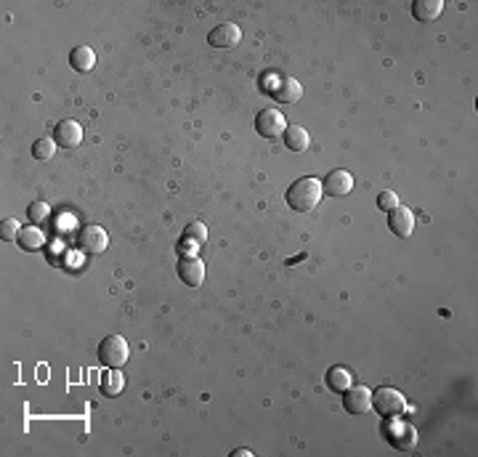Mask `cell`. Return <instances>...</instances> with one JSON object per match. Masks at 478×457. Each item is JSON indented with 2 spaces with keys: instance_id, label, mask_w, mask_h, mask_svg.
Returning a JSON list of instances; mask_svg holds the SVG:
<instances>
[{
  "instance_id": "cell-11",
  "label": "cell",
  "mask_w": 478,
  "mask_h": 457,
  "mask_svg": "<svg viewBox=\"0 0 478 457\" xmlns=\"http://www.w3.org/2000/svg\"><path fill=\"white\" fill-rule=\"evenodd\" d=\"M239 40H242V32H239L237 25H228V22H224V25H218L207 35V43L213 46V49H234V46H239Z\"/></svg>"
},
{
  "instance_id": "cell-19",
  "label": "cell",
  "mask_w": 478,
  "mask_h": 457,
  "mask_svg": "<svg viewBox=\"0 0 478 457\" xmlns=\"http://www.w3.org/2000/svg\"><path fill=\"white\" fill-rule=\"evenodd\" d=\"M205 240H207V228H205V224H189L186 226V234H183V247H189L186 250V255H194V250L200 247V245H205Z\"/></svg>"
},
{
  "instance_id": "cell-7",
  "label": "cell",
  "mask_w": 478,
  "mask_h": 457,
  "mask_svg": "<svg viewBox=\"0 0 478 457\" xmlns=\"http://www.w3.org/2000/svg\"><path fill=\"white\" fill-rule=\"evenodd\" d=\"M351 189H354V176L343 168L330 170L322 181V192L330 194V197H346V194H351Z\"/></svg>"
},
{
  "instance_id": "cell-17",
  "label": "cell",
  "mask_w": 478,
  "mask_h": 457,
  "mask_svg": "<svg viewBox=\"0 0 478 457\" xmlns=\"http://www.w3.org/2000/svg\"><path fill=\"white\" fill-rule=\"evenodd\" d=\"M125 388V375L119 373V367H112L107 375H101V394L104 397H117Z\"/></svg>"
},
{
  "instance_id": "cell-14",
  "label": "cell",
  "mask_w": 478,
  "mask_h": 457,
  "mask_svg": "<svg viewBox=\"0 0 478 457\" xmlns=\"http://www.w3.org/2000/svg\"><path fill=\"white\" fill-rule=\"evenodd\" d=\"M282 141L290 152H306L311 146V136L303 125H287V131L282 133Z\"/></svg>"
},
{
  "instance_id": "cell-3",
  "label": "cell",
  "mask_w": 478,
  "mask_h": 457,
  "mask_svg": "<svg viewBox=\"0 0 478 457\" xmlns=\"http://www.w3.org/2000/svg\"><path fill=\"white\" fill-rule=\"evenodd\" d=\"M372 407L377 409L382 418H396L406 409V399L396 388H377L372 394Z\"/></svg>"
},
{
  "instance_id": "cell-8",
  "label": "cell",
  "mask_w": 478,
  "mask_h": 457,
  "mask_svg": "<svg viewBox=\"0 0 478 457\" xmlns=\"http://www.w3.org/2000/svg\"><path fill=\"white\" fill-rule=\"evenodd\" d=\"M343 407L351 415H364L372 409V391L367 385H351L346 394H343Z\"/></svg>"
},
{
  "instance_id": "cell-18",
  "label": "cell",
  "mask_w": 478,
  "mask_h": 457,
  "mask_svg": "<svg viewBox=\"0 0 478 457\" xmlns=\"http://www.w3.org/2000/svg\"><path fill=\"white\" fill-rule=\"evenodd\" d=\"M327 385H330L332 391H337V394H346L348 388L354 385V375H351V370H346V367H332V370L327 373Z\"/></svg>"
},
{
  "instance_id": "cell-6",
  "label": "cell",
  "mask_w": 478,
  "mask_h": 457,
  "mask_svg": "<svg viewBox=\"0 0 478 457\" xmlns=\"http://www.w3.org/2000/svg\"><path fill=\"white\" fill-rule=\"evenodd\" d=\"M176 271H179L181 282L189 285V288H200L205 282V264L197 255H183L179 266H176Z\"/></svg>"
},
{
  "instance_id": "cell-24",
  "label": "cell",
  "mask_w": 478,
  "mask_h": 457,
  "mask_svg": "<svg viewBox=\"0 0 478 457\" xmlns=\"http://www.w3.org/2000/svg\"><path fill=\"white\" fill-rule=\"evenodd\" d=\"M377 207H380L382 213H391L394 207H399V194L391 192V189L380 192V194H377Z\"/></svg>"
},
{
  "instance_id": "cell-12",
  "label": "cell",
  "mask_w": 478,
  "mask_h": 457,
  "mask_svg": "<svg viewBox=\"0 0 478 457\" xmlns=\"http://www.w3.org/2000/svg\"><path fill=\"white\" fill-rule=\"evenodd\" d=\"M300 96H303V85H300L295 77L285 75V77H279V80H276L274 98L279 101V104H295V101H300Z\"/></svg>"
},
{
  "instance_id": "cell-16",
  "label": "cell",
  "mask_w": 478,
  "mask_h": 457,
  "mask_svg": "<svg viewBox=\"0 0 478 457\" xmlns=\"http://www.w3.org/2000/svg\"><path fill=\"white\" fill-rule=\"evenodd\" d=\"M19 247L27 250V253H32V250H40L43 245H46V234H43V228H37L35 224L32 226H27L19 231Z\"/></svg>"
},
{
  "instance_id": "cell-2",
  "label": "cell",
  "mask_w": 478,
  "mask_h": 457,
  "mask_svg": "<svg viewBox=\"0 0 478 457\" xmlns=\"http://www.w3.org/2000/svg\"><path fill=\"white\" fill-rule=\"evenodd\" d=\"M131 356V349H128V340L122 335H107L101 343H98V361L104 367H122Z\"/></svg>"
},
{
  "instance_id": "cell-20",
  "label": "cell",
  "mask_w": 478,
  "mask_h": 457,
  "mask_svg": "<svg viewBox=\"0 0 478 457\" xmlns=\"http://www.w3.org/2000/svg\"><path fill=\"white\" fill-rule=\"evenodd\" d=\"M415 439H418V436H415V428H412V425H406V423L401 425V433L391 431V442H394L399 449H415V444H418Z\"/></svg>"
},
{
  "instance_id": "cell-21",
  "label": "cell",
  "mask_w": 478,
  "mask_h": 457,
  "mask_svg": "<svg viewBox=\"0 0 478 457\" xmlns=\"http://www.w3.org/2000/svg\"><path fill=\"white\" fill-rule=\"evenodd\" d=\"M56 141L53 139H37L35 144H32V157L35 160H40V162H46V160H51V157L56 155Z\"/></svg>"
},
{
  "instance_id": "cell-1",
  "label": "cell",
  "mask_w": 478,
  "mask_h": 457,
  "mask_svg": "<svg viewBox=\"0 0 478 457\" xmlns=\"http://www.w3.org/2000/svg\"><path fill=\"white\" fill-rule=\"evenodd\" d=\"M322 194L324 192H322V181L319 179H298L290 189H287L285 200L292 210L309 213V210H314V207L319 205Z\"/></svg>"
},
{
  "instance_id": "cell-23",
  "label": "cell",
  "mask_w": 478,
  "mask_h": 457,
  "mask_svg": "<svg viewBox=\"0 0 478 457\" xmlns=\"http://www.w3.org/2000/svg\"><path fill=\"white\" fill-rule=\"evenodd\" d=\"M19 231H22L19 221H16V218H6V221L0 224V240H6V242L19 240Z\"/></svg>"
},
{
  "instance_id": "cell-15",
  "label": "cell",
  "mask_w": 478,
  "mask_h": 457,
  "mask_svg": "<svg viewBox=\"0 0 478 457\" xmlns=\"http://www.w3.org/2000/svg\"><path fill=\"white\" fill-rule=\"evenodd\" d=\"M70 64H72V70H77V72H91L96 67L93 49H91V46H77V49H72Z\"/></svg>"
},
{
  "instance_id": "cell-25",
  "label": "cell",
  "mask_w": 478,
  "mask_h": 457,
  "mask_svg": "<svg viewBox=\"0 0 478 457\" xmlns=\"http://www.w3.org/2000/svg\"><path fill=\"white\" fill-rule=\"evenodd\" d=\"M231 457H252V452H250V449H234V452H231Z\"/></svg>"
},
{
  "instance_id": "cell-10",
  "label": "cell",
  "mask_w": 478,
  "mask_h": 457,
  "mask_svg": "<svg viewBox=\"0 0 478 457\" xmlns=\"http://www.w3.org/2000/svg\"><path fill=\"white\" fill-rule=\"evenodd\" d=\"M388 228L394 231L396 237H401V240H409L412 237V231H415V216H412V210L409 207H394L391 213H388Z\"/></svg>"
},
{
  "instance_id": "cell-13",
  "label": "cell",
  "mask_w": 478,
  "mask_h": 457,
  "mask_svg": "<svg viewBox=\"0 0 478 457\" xmlns=\"http://www.w3.org/2000/svg\"><path fill=\"white\" fill-rule=\"evenodd\" d=\"M444 11V3L441 0H415L412 3V16L422 22V25H428V22H436Z\"/></svg>"
},
{
  "instance_id": "cell-9",
  "label": "cell",
  "mask_w": 478,
  "mask_h": 457,
  "mask_svg": "<svg viewBox=\"0 0 478 457\" xmlns=\"http://www.w3.org/2000/svg\"><path fill=\"white\" fill-rule=\"evenodd\" d=\"M53 141L59 146L75 149V146L83 144V125L77 120H61L56 122V131H53Z\"/></svg>"
},
{
  "instance_id": "cell-4",
  "label": "cell",
  "mask_w": 478,
  "mask_h": 457,
  "mask_svg": "<svg viewBox=\"0 0 478 457\" xmlns=\"http://www.w3.org/2000/svg\"><path fill=\"white\" fill-rule=\"evenodd\" d=\"M77 247L88 255H98L104 253L109 247V234L104 226H96V224H88V226L80 228L77 234Z\"/></svg>"
},
{
  "instance_id": "cell-5",
  "label": "cell",
  "mask_w": 478,
  "mask_h": 457,
  "mask_svg": "<svg viewBox=\"0 0 478 457\" xmlns=\"http://www.w3.org/2000/svg\"><path fill=\"white\" fill-rule=\"evenodd\" d=\"M255 131L261 133L263 139H279L287 131V120L279 109H261L255 117Z\"/></svg>"
},
{
  "instance_id": "cell-22",
  "label": "cell",
  "mask_w": 478,
  "mask_h": 457,
  "mask_svg": "<svg viewBox=\"0 0 478 457\" xmlns=\"http://www.w3.org/2000/svg\"><path fill=\"white\" fill-rule=\"evenodd\" d=\"M27 216H30V221L37 226V224L48 221V216H51V205L43 202V200H35V202L27 207Z\"/></svg>"
}]
</instances>
